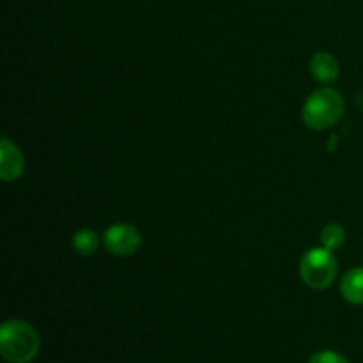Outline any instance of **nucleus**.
<instances>
[{
  "label": "nucleus",
  "instance_id": "nucleus-9",
  "mask_svg": "<svg viewBox=\"0 0 363 363\" xmlns=\"http://www.w3.org/2000/svg\"><path fill=\"white\" fill-rule=\"evenodd\" d=\"M321 241L323 247L330 248V250H335V248L342 247L344 241H346V230L339 223H328V225L323 227Z\"/></svg>",
  "mask_w": 363,
  "mask_h": 363
},
{
  "label": "nucleus",
  "instance_id": "nucleus-3",
  "mask_svg": "<svg viewBox=\"0 0 363 363\" xmlns=\"http://www.w3.org/2000/svg\"><path fill=\"white\" fill-rule=\"evenodd\" d=\"M301 280L311 289H326L337 277V259L326 247L311 248L305 252L300 262Z\"/></svg>",
  "mask_w": 363,
  "mask_h": 363
},
{
  "label": "nucleus",
  "instance_id": "nucleus-8",
  "mask_svg": "<svg viewBox=\"0 0 363 363\" xmlns=\"http://www.w3.org/2000/svg\"><path fill=\"white\" fill-rule=\"evenodd\" d=\"M73 247L80 255H92L99 247V236L91 229H80L74 233Z\"/></svg>",
  "mask_w": 363,
  "mask_h": 363
},
{
  "label": "nucleus",
  "instance_id": "nucleus-5",
  "mask_svg": "<svg viewBox=\"0 0 363 363\" xmlns=\"http://www.w3.org/2000/svg\"><path fill=\"white\" fill-rule=\"evenodd\" d=\"M23 169L25 160L20 147L7 137H4L0 142V177L6 183H11L23 174Z\"/></svg>",
  "mask_w": 363,
  "mask_h": 363
},
{
  "label": "nucleus",
  "instance_id": "nucleus-4",
  "mask_svg": "<svg viewBox=\"0 0 363 363\" xmlns=\"http://www.w3.org/2000/svg\"><path fill=\"white\" fill-rule=\"evenodd\" d=\"M103 245L106 250L119 257H130L140 248L142 236L137 227L130 223H116L103 234Z\"/></svg>",
  "mask_w": 363,
  "mask_h": 363
},
{
  "label": "nucleus",
  "instance_id": "nucleus-7",
  "mask_svg": "<svg viewBox=\"0 0 363 363\" xmlns=\"http://www.w3.org/2000/svg\"><path fill=\"white\" fill-rule=\"evenodd\" d=\"M340 294L351 305H363V268H353L340 280Z\"/></svg>",
  "mask_w": 363,
  "mask_h": 363
},
{
  "label": "nucleus",
  "instance_id": "nucleus-6",
  "mask_svg": "<svg viewBox=\"0 0 363 363\" xmlns=\"http://www.w3.org/2000/svg\"><path fill=\"white\" fill-rule=\"evenodd\" d=\"M339 71H340V66L332 53L318 52L311 59L312 77H314L318 82H323V84L335 82L337 77H339Z\"/></svg>",
  "mask_w": 363,
  "mask_h": 363
},
{
  "label": "nucleus",
  "instance_id": "nucleus-10",
  "mask_svg": "<svg viewBox=\"0 0 363 363\" xmlns=\"http://www.w3.org/2000/svg\"><path fill=\"white\" fill-rule=\"evenodd\" d=\"M307 363H350L346 357L335 351H319L308 358Z\"/></svg>",
  "mask_w": 363,
  "mask_h": 363
},
{
  "label": "nucleus",
  "instance_id": "nucleus-1",
  "mask_svg": "<svg viewBox=\"0 0 363 363\" xmlns=\"http://www.w3.org/2000/svg\"><path fill=\"white\" fill-rule=\"evenodd\" d=\"M0 353L11 363H28L39 353V337L28 323L6 321L0 328Z\"/></svg>",
  "mask_w": 363,
  "mask_h": 363
},
{
  "label": "nucleus",
  "instance_id": "nucleus-2",
  "mask_svg": "<svg viewBox=\"0 0 363 363\" xmlns=\"http://www.w3.org/2000/svg\"><path fill=\"white\" fill-rule=\"evenodd\" d=\"M344 98L335 89H319L312 92L303 105V123L307 128L315 131H323L332 128L344 116Z\"/></svg>",
  "mask_w": 363,
  "mask_h": 363
}]
</instances>
